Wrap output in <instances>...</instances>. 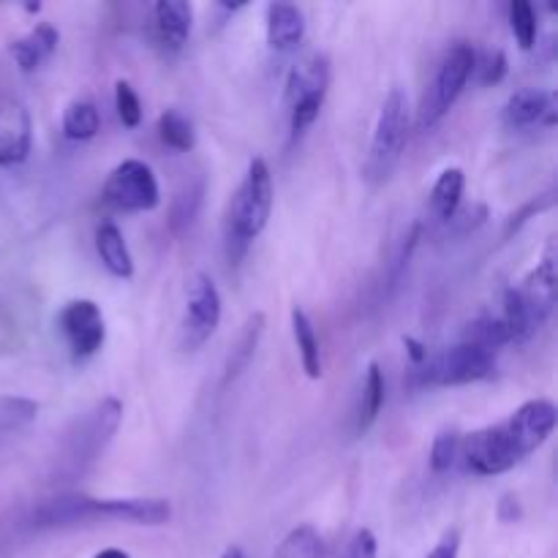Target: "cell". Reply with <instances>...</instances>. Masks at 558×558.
Listing matches in <instances>:
<instances>
[{
  "label": "cell",
  "mask_w": 558,
  "mask_h": 558,
  "mask_svg": "<svg viewBox=\"0 0 558 558\" xmlns=\"http://www.w3.org/2000/svg\"><path fill=\"white\" fill-rule=\"evenodd\" d=\"M158 136H161L163 145L172 147V150L178 153L194 150L196 145L194 125H191V120L185 118L180 109H167V112H161V118H158Z\"/></svg>",
  "instance_id": "cell-27"
},
{
  "label": "cell",
  "mask_w": 558,
  "mask_h": 558,
  "mask_svg": "<svg viewBox=\"0 0 558 558\" xmlns=\"http://www.w3.org/2000/svg\"><path fill=\"white\" fill-rule=\"evenodd\" d=\"M458 461H463V466L477 477H496V474L515 469L523 458L512 441L510 430L505 428V423H499L461 436V458Z\"/></svg>",
  "instance_id": "cell-6"
},
{
  "label": "cell",
  "mask_w": 558,
  "mask_h": 558,
  "mask_svg": "<svg viewBox=\"0 0 558 558\" xmlns=\"http://www.w3.org/2000/svg\"><path fill=\"white\" fill-rule=\"evenodd\" d=\"M523 518V512H521V505H518V496H512V494H507V496H501V501H499V521L501 523H518Z\"/></svg>",
  "instance_id": "cell-35"
},
{
  "label": "cell",
  "mask_w": 558,
  "mask_h": 558,
  "mask_svg": "<svg viewBox=\"0 0 558 558\" xmlns=\"http://www.w3.org/2000/svg\"><path fill=\"white\" fill-rule=\"evenodd\" d=\"M461 458V434L458 430H441L430 447V466L434 472H450Z\"/></svg>",
  "instance_id": "cell-29"
},
{
  "label": "cell",
  "mask_w": 558,
  "mask_h": 558,
  "mask_svg": "<svg viewBox=\"0 0 558 558\" xmlns=\"http://www.w3.org/2000/svg\"><path fill=\"white\" fill-rule=\"evenodd\" d=\"M101 199L112 210L150 213L161 202V189H158L156 172L145 161H140V158H125L104 180Z\"/></svg>",
  "instance_id": "cell-5"
},
{
  "label": "cell",
  "mask_w": 558,
  "mask_h": 558,
  "mask_svg": "<svg viewBox=\"0 0 558 558\" xmlns=\"http://www.w3.org/2000/svg\"><path fill=\"white\" fill-rule=\"evenodd\" d=\"M96 251L101 265L107 267L114 278L134 276V259H131L129 243H125L123 232H120L112 221H104L101 227L96 229Z\"/></svg>",
  "instance_id": "cell-20"
},
{
  "label": "cell",
  "mask_w": 558,
  "mask_h": 558,
  "mask_svg": "<svg viewBox=\"0 0 558 558\" xmlns=\"http://www.w3.org/2000/svg\"><path fill=\"white\" fill-rule=\"evenodd\" d=\"M58 44H60L58 27H52L49 22H38L27 36L14 38V41L9 44V52L11 58L16 60V65H20V71L31 74V71H36L44 60L52 58Z\"/></svg>",
  "instance_id": "cell-19"
},
{
  "label": "cell",
  "mask_w": 558,
  "mask_h": 558,
  "mask_svg": "<svg viewBox=\"0 0 558 558\" xmlns=\"http://www.w3.org/2000/svg\"><path fill=\"white\" fill-rule=\"evenodd\" d=\"M98 518L134 526H163L172 518V507L167 499H98Z\"/></svg>",
  "instance_id": "cell-13"
},
{
  "label": "cell",
  "mask_w": 558,
  "mask_h": 558,
  "mask_svg": "<svg viewBox=\"0 0 558 558\" xmlns=\"http://www.w3.org/2000/svg\"><path fill=\"white\" fill-rule=\"evenodd\" d=\"M292 332H294V343H298L300 363H303L305 376H308V379H322L319 336H316L308 314H305L303 308H298V305L292 308Z\"/></svg>",
  "instance_id": "cell-23"
},
{
  "label": "cell",
  "mask_w": 558,
  "mask_h": 558,
  "mask_svg": "<svg viewBox=\"0 0 558 558\" xmlns=\"http://www.w3.org/2000/svg\"><path fill=\"white\" fill-rule=\"evenodd\" d=\"M221 558H245V550L240 548V545H229V548L221 554Z\"/></svg>",
  "instance_id": "cell-38"
},
{
  "label": "cell",
  "mask_w": 558,
  "mask_h": 558,
  "mask_svg": "<svg viewBox=\"0 0 558 558\" xmlns=\"http://www.w3.org/2000/svg\"><path fill=\"white\" fill-rule=\"evenodd\" d=\"M341 558H379V543L371 529H357Z\"/></svg>",
  "instance_id": "cell-33"
},
{
  "label": "cell",
  "mask_w": 558,
  "mask_h": 558,
  "mask_svg": "<svg viewBox=\"0 0 558 558\" xmlns=\"http://www.w3.org/2000/svg\"><path fill=\"white\" fill-rule=\"evenodd\" d=\"M38 529H54V526H74V523L98 521V499L82 494H63L54 499L44 501L33 515Z\"/></svg>",
  "instance_id": "cell-14"
},
{
  "label": "cell",
  "mask_w": 558,
  "mask_h": 558,
  "mask_svg": "<svg viewBox=\"0 0 558 558\" xmlns=\"http://www.w3.org/2000/svg\"><path fill=\"white\" fill-rule=\"evenodd\" d=\"M463 189H466V178H463V169L450 167L439 174V180L434 183L430 191V210L436 213L439 221H452L461 207Z\"/></svg>",
  "instance_id": "cell-22"
},
{
  "label": "cell",
  "mask_w": 558,
  "mask_h": 558,
  "mask_svg": "<svg viewBox=\"0 0 558 558\" xmlns=\"http://www.w3.org/2000/svg\"><path fill=\"white\" fill-rule=\"evenodd\" d=\"M101 129V118H98L96 104L87 98H76L65 107L63 112V134L71 142H87L98 134Z\"/></svg>",
  "instance_id": "cell-25"
},
{
  "label": "cell",
  "mask_w": 558,
  "mask_h": 558,
  "mask_svg": "<svg viewBox=\"0 0 558 558\" xmlns=\"http://www.w3.org/2000/svg\"><path fill=\"white\" fill-rule=\"evenodd\" d=\"M114 109H118V118L125 129H136L142 123V101L125 80L114 82Z\"/></svg>",
  "instance_id": "cell-30"
},
{
  "label": "cell",
  "mask_w": 558,
  "mask_h": 558,
  "mask_svg": "<svg viewBox=\"0 0 558 558\" xmlns=\"http://www.w3.org/2000/svg\"><path fill=\"white\" fill-rule=\"evenodd\" d=\"M327 556V543L314 526L303 523V526L292 529L287 537L278 543L272 558H325Z\"/></svg>",
  "instance_id": "cell-26"
},
{
  "label": "cell",
  "mask_w": 558,
  "mask_h": 558,
  "mask_svg": "<svg viewBox=\"0 0 558 558\" xmlns=\"http://www.w3.org/2000/svg\"><path fill=\"white\" fill-rule=\"evenodd\" d=\"M330 87V63L322 54L300 60L287 76V107L305 101V98H325Z\"/></svg>",
  "instance_id": "cell-15"
},
{
  "label": "cell",
  "mask_w": 558,
  "mask_h": 558,
  "mask_svg": "<svg viewBox=\"0 0 558 558\" xmlns=\"http://www.w3.org/2000/svg\"><path fill=\"white\" fill-rule=\"evenodd\" d=\"M120 420H123V403L118 398H107V401L98 403L90 412V417L82 420L80 430L74 434V439L69 441V461L85 463L96 461L98 452L107 447V441L112 439L114 430L120 428Z\"/></svg>",
  "instance_id": "cell-9"
},
{
  "label": "cell",
  "mask_w": 558,
  "mask_h": 558,
  "mask_svg": "<svg viewBox=\"0 0 558 558\" xmlns=\"http://www.w3.org/2000/svg\"><path fill=\"white\" fill-rule=\"evenodd\" d=\"M505 120L512 129H526V125L534 123H556L554 96L548 90H537V87L512 93L505 107Z\"/></svg>",
  "instance_id": "cell-18"
},
{
  "label": "cell",
  "mask_w": 558,
  "mask_h": 558,
  "mask_svg": "<svg viewBox=\"0 0 558 558\" xmlns=\"http://www.w3.org/2000/svg\"><path fill=\"white\" fill-rule=\"evenodd\" d=\"M537 11L529 0H512L510 3V27L521 49H532L537 41Z\"/></svg>",
  "instance_id": "cell-28"
},
{
  "label": "cell",
  "mask_w": 558,
  "mask_h": 558,
  "mask_svg": "<svg viewBox=\"0 0 558 558\" xmlns=\"http://www.w3.org/2000/svg\"><path fill=\"white\" fill-rule=\"evenodd\" d=\"M507 54L501 49H488V52L480 58V63H474V71H480V82L483 85H499L501 80L507 76Z\"/></svg>",
  "instance_id": "cell-32"
},
{
  "label": "cell",
  "mask_w": 558,
  "mask_h": 558,
  "mask_svg": "<svg viewBox=\"0 0 558 558\" xmlns=\"http://www.w3.org/2000/svg\"><path fill=\"white\" fill-rule=\"evenodd\" d=\"M474 63H477V54H474L472 44L466 41H458L456 47L445 54L434 82H430L428 93H425L423 107H420V125H423V129H434V125L450 112L452 104L461 98L466 82L472 80Z\"/></svg>",
  "instance_id": "cell-4"
},
{
  "label": "cell",
  "mask_w": 558,
  "mask_h": 558,
  "mask_svg": "<svg viewBox=\"0 0 558 558\" xmlns=\"http://www.w3.org/2000/svg\"><path fill=\"white\" fill-rule=\"evenodd\" d=\"M385 374H381V368L376 363L368 365V371H365V381H363V398H360V409H357V434H365V430L371 428V425L376 423V417H379L381 407H385Z\"/></svg>",
  "instance_id": "cell-24"
},
{
  "label": "cell",
  "mask_w": 558,
  "mask_h": 558,
  "mask_svg": "<svg viewBox=\"0 0 558 558\" xmlns=\"http://www.w3.org/2000/svg\"><path fill=\"white\" fill-rule=\"evenodd\" d=\"M58 327L74 360H87L107 341V322L93 300H71L58 316Z\"/></svg>",
  "instance_id": "cell-8"
},
{
  "label": "cell",
  "mask_w": 558,
  "mask_h": 558,
  "mask_svg": "<svg viewBox=\"0 0 558 558\" xmlns=\"http://www.w3.org/2000/svg\"><path fill=\"white\" fill-rule=\"evenodd\" d=\"M458 554H461V534L452 529V532H445V537L434 545L428 558H458Z\"/></svg>",
  "instance_id": "cell-34"
},
{
  "label": "cell",
  "mask_w": 558,
  "mask_h": 558,
  "mask_svg": "<svg viewBox=\"0 0 558 558\" xmlns=\"http://www.w3.org/2000/svg\"><path fill=\"white\" fill-rule=\"evenodd\" d=\"M262 332H265V316L262 314L248 316V322H245L243 332H240L238 343H234L232 354H229V360H227V371H223V387L232 385V381L238 379L245 368H248L251 360H254V354H256V347H259V341H262Z\"/></svg>",
  "instance_id": "cell-21"
},
{
  "label": "cell",
  "mask_w": 558,
  "mask_h": 558,
  "mask_svg": "<svg viewBox=\"0 0 558 558\" xmlns=\"http://www.w3.org/2000/svg\"><path fill=\"white\" fill-rule=\"evenodd\" d=\"M322 107H325V98H305V101L289 107V131H292V142L300 140V136L314 125Z\"/></svg>",
  "instance_id": "cell-31"
},
{
  "label": "cell",
  "mask_w": 558,
  "mask_h": 558,
  "mask_svg": "<svg viewBox=\"0 0 558 558\" xmlns=\"http://www.w3.org/2000/svg\"><path fill=\"white\" fill-rule=\"evenodd\" d=\"M409 140V98L401 87H392L387 93L385 104L379 109V120H376L374 140H371L368 163H365V174L374 183H381L392 174L403 156V147Z\"/></svg>",
  "instance_id": "cell-2"
},
{
  "label": "cell",
  "mask_w": 558,
  "mask_h": 558,
  "mask_svg": "<svg viewBox=\"0 0 558 558\" xmlns=\"http://www.w3.org/2000/svg\"><path fill=\"white\" fill-rule=\"evenodd\" d=\"M221 292H218L216 281L207 272H196L189 283L183 330H180L183 349L196 352L199 347H205L221 325Z\"/></svg>",
  "instance_id": "cell-7"
},
{
  "label": "cell",
  "mask_w": 558,
  "mask_h": 558,
  "mask_svg": "<svg viewBox=\"0 0 558 558\" xmlns=\"http://www.w3.org/2000/svg\"><path fill=\"white\" fill-rule=\"evenodd\" d=\"M153 27L163 47L183 49L194 27V5L185 0H158L153 5Z\"/></svg>",
  "instance_id": "cell-16"
},
{
  "label": "cell",
  "mask_w": 558,
  "mask_h": 558,
  "mask_svg": "<svg viewBox=\"0 0 558 558\" xmlns=\"http://www.w3.org/2000/svg\"><path fill=\"white\" fill-rule=\"evenodd\" d=\"M496 376V354L485 352L477 343L461 341L441 354L425 360L414 368V381L428 387H458L485 381Z\"/></svg>",
  "instance_id": "cell-3"
},
{
  "label": "cell",
  "mask_w": 558,
  "mask_h": 558,
  "mask_svg": "<svg viewBox=\"0 0 558 558\" xmlns=\"http://www.w3.org/2000/svg\"><path fill=\"white\" fill-rule=\"evenodd\" d=\"M556 281H558V272H556V248L554 243L545 248L543 259L539 265L518 283V294H521L523 305L526 311L532 314L534 325L543 327L548 322V316L554 314V305H556Z\"/></svg>",
  "instance_id": "cell-11"
},
{
  "label": "cell",
  "mask_w": 558,
  "mask_h": 558,
  "mask_svg": "<svg viewBox=\"0 0 558 558\" xmlns=\"http://www.w3.org/2000/svg\"><path fill=\"white\" fill-rule=\"evenodd\" d=\"M33 125L22 104L0 109V167H14L31 156Z\"/></svg>",
  "instance_id": "cell-12"
},
{
  "label": "cell",
  "mask_w": 558,
  "mask_h": 558,
  "mask_svg": "<svg viewBox=\"0 0 558 558\" xmlns=\"http://www.w3.org/2000/svg\"><path fill=\"white\" fill-rule=\"evenodd\" d=\"M272 213V174L265 158L248 163L245 180L229 205V245H238V256L248 248L251 240L265 232Z\"/></svg>",
  "instance_id": "cell-1"
},
{
  "label": "cell",
  "mask_w": 558,
  "mask_h": 558,
  "mask_svg": "<svg viewBox=\"0 0 558 558\" xmlns=\"http://www.w3.org/2000/svg\"><path fill=\"white\" fill-rule=\"evenodd\" d=\"M93 558H131V556L120 548H104V550H98Z\"/></svg>",
  "instance_id": "cell-37"
},
{
  "label": "cell",
  "mask_w": 558,
  "mask_h": 558,
  "mask_svg": "<svg viewBox=\"0 0 558 558\" xmlns=\"http://www.w3.org/2000/svg\"><path fill=\"white\" fill-rule=\"evenodd\" d=\"M556 407L548 398H534V401H526L521 409L512 412L505 428L510 430L521 458L532 456L534 450H539L550 439V434L556 428Z\"/></svg>",
  "instance_id": "cell-10"
},
{
  "label": "cell",
  "mask_w": 558,
  "mask_h": 558,
  "mask_svg": "<svg viewBox=\"0 0 558 558\" xmlns=\"http://www.w3.org/2000/svg\"><path fill=\"white\" fill-rule=\"evenodd\" d=\"M403 347H407V352H409V357H412L414 368H417V365H423L425 360L430 357L428 347H425L423 341H417V338H412V336H403Z\"/></svg>",
  "instance_id": "cell-36"
},
{
  "label": "cell",
  "mask_w": 558,
  "mask_h": 558,
  "mask_svg": "<svg viewBox=\"0 0 558 558\" xmlns=\"http://www.w3.org/2000/svg\"><path fill=\"white\" fill-rule=\"evenodd\" d=\"M305 38V14L292 3L267 5V44L276 52H294Z\"/></svg>",
  "instance_id": "cell-17"
}]
</instances>
